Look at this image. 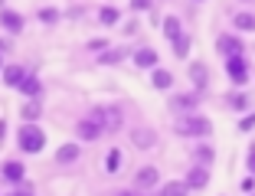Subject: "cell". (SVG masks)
Masks as SVG:
<instances>
[{
  "label": "cell",
  "mask_w": 255,
  "mask_h": 196,
  "mask_svg": "<svg viewBox=\"0 0 255 196\" xmlns=\"http://www.w3.org/2000/svg\"><path fill=\"white\" fill-rule=\"evenodd\" d=\"M131 10H134V13H144V10H150V3H147V0H134Z\"/></svg>",
  "instance_id": "obj_34"
},
{
  "label": "cell",
  "mask_w": 255,
  "mask_h": 196,
  "mask_svg": "<svg viewBox=\"0 0 255 196\" xmlns=\"http://www.w3.org/2000/svg\"><path fill=\"white\" fill-rule=\"evenodd\" d=\"M75 134H79V141H98L102 134H108V131H105V114H102V108H92V111L85 114L79 124H75Z\"/></svg>",
  "instance_id": "obj_2"
},
{
  "label": "cell",
  "mask_w": 255,
  "mask_h": 196,
  "mask_svg": "<svg viewBox=\"0 0 255 196\" xmlns=\"http://www.w3.org/2000/svg\"><path fill=\"white\" fill-rule=\"evenodd\" d=\"M226 76H229V82L236 85V89H246L249 85V56H236V59H226Z\"/></svg>",
  "instance_id": "obj_5"
},
{
  "label": "cell",
  "mask_w": 255,
  "mask_h": 196,
  "mask_svg": "<svg viewBox=\"0 0 255 196\" xmlns=\"http://www.w3.org/2000/svg\"><path fill=\"white\" fill-rule=\"evenodd\" d=\"M128 137H131V144H134L137 151H150V147H154V144H157V131L154 128H131L128 131Z\"/></svg>",
  "instance_id": "obj_9"
},
{
  "label": "cell",
  "mask_w": 255,
  "mask_h": 196,
  "mask_svg": "<svg viewBox=\"0 0 255 196\" xmlns=\"http://www.w3.org/2000/svg\"><path fill=\"white\" fill-rule=\"evenodd\" d=\"M36 16L43 23H56V20H59V10H56V7H43V10H36Z\"/></svg>",
  "instance_id": "obj_29"
},
{
  "label": "cell",
  "mask_w": 255,
  "mask_h": 196,
  "mask_svg": "<svg viewBox=\"0 0 255 196\" xmlns=\"http://www.w3.org/2000/svg\"><path fill=\"white\" fill-rule=\"evenodd\" d=\"M98 20L105 23V26H115V23L121 20V10L118 7H102V10H98Z\"/></svg>",
  "instance_id": "obj_26"
},
{
  "label": "cell",
  "mask_w": 255,
  "mask_h": 196,
  "mask_svg": "<svg viewBox=\"0 0 255 196\" xmlns=\"http://www.w3.org/2000/svg\"><path fill=\"white\" fill-rule=\"evenodd\" d=\"M252 128H255V111H249L246 118L239 121V131H252Z\"/></svg>",
  "instance_id": "obj_31"
},
{
  "label": "cell",
  "mask_w": 255,
  "mask_h": 196,
  "mask_svg": "<svg viewBox=\"0 0 255 196\" xmlns=\"http://www.w3.org/2000/svg\"><path fill=\"white\" fill-rule=\"evenodd\" d=\"M170 46H173V56H177V59H187L190 49H193V36H190V33H183V36L177 39V43H170Z\"/></svg>",
  "instance_id": "obj_24"
},
{
  "label": "cell",
  "mask_w": 255,
  "mask_h": 196,
  "mask_svg": "<svg viewBox=\"0 0 255 196\" xmlns=\"http://www.w3.org/2000/svg\"><path fill=\"white\" fill-rule=\"evenodd\" d=\"M121 59H125V49H108V53L98 56V62H102V66H118Z\"/></svg>",
  "instance_id": "obj_28"
},
{
  "label": "cell",
  "mask_w": 255,
  "mask_h": 196,
  "mask_svg": "<svg viewBox=\"0 0 255 196\" xmlns=\"http://www.w3.org/2000/svg\"><path fill=\"white\" fill-rule=\"evenodd\" d=\"M183 33H187V30H183L180 16H173V13H170V16H164V36L170 39V43H177V39H180Z\"/></svg>",
  "instance_id": "obj_18"
},
{
  "label": "cell",
  "mask_w": 255,
  "mask_h": 196,
  "mask_svg": "<svg viewBox=\"0 0 255 196\" xmlns=\"http://www.w3.org/2000/svg\"><path fill=\"white\" fill-rule=\"evenodd\" d=\"M150 85H154L157 92L173 89V72L170 69H154V72H150Z\"/></svg>",
  "instance_id": "obj_17"
},
{
  "label": "cell",
  "mask_w": 255,
  "mask_h": 196,
  "mask_svg": "<svg viewBox=\"0 0 255 196\" xmlns=\"http://www.w3.org/2000/svg\"><path fill=\"white\" fill-rule=\"evenodd\" d=\"M154 196H157V193H154Z\"/></svg>",
  "instance_id": "obj_40"
},
{
  "label": "cell",
  "mask_w": 255,
  "mask_h": 196,
  "mask_svg": "<svg viewBox=\"0 0 255 196\" xmlns=\"http://www.w3.org/2000/svg\"><path fill=\"white\" fill-rule=\"evenodd\" d=\"M177 134L180 137H196V141H206L213 134V121L206 114H187V118L177 121Z\"/></svg>",
  "instance_id": "obj_1"
},
{
  "label": "cell",
  "mask_w": 255,
  "mask_h": 196,
  "mask_svg": "<svg viewBox=\"0 0 255 196\" xmlns=\"http://www.w3.org/2000/svg\"><path fill=\"white\" fill-rule=\"evenodd\" d=\"M190 193V187L183 180H170V183H164V187L157 190V196H187Z\"/></svg>",
  "instance_id": "obj_22"
},
{
  "label": "cell",
  "mask_w": 255,
  "mask_h": 196,
  "mask_svg": "<svg viewBox=\"0 0 255 196\" xmlns=\"http://www.w3.org/2000/svg\"><path fill=\"white\" fill-rule=\"evenodd\" d=\"M190 157H193V164H200V167H213V160H216V147L206 144V141H200L193 151H190Z\"/></svg>",
  "instance_id": "obj_13"
},
{
  "label": "cell",
  "mask_w": 255,
  "mask_h": 196,
  "mask_svg": "<svg viewBox=\"0 0 255 196\" xmlns=\"http://www.w3.org/2000/svg\"><path fill=\"white\" fill-rule=\"evenodd\" d=\"M85 49H92V53H108L112 46H108V39H92V43H85Z\"/></svg>",
  "instance_id": "obj_30"
},
{
  "label": "cell",
  "mask_w": 255,
  "mask_h": 196,
  "mask_svg": "<svg viewBox=\"0 0 255 196\" xmlns=\"http://www.w3.org/2000/svg\"><path fill=\"white\" fill-rule=\"evenodd\" d=\"M0 26L7 33H20L23 30V16L16 13V10H10V7H0Z\"/></svg>",
  "instance_id": "obj_16"
},
{
  "label": "cell",
  "mask_w": 255,
  "mask_h": 196,
  "mask_svg": "<svg viewBox=\"0 0 255 196\" xmlns=\"http://www.w3.org/2000/svg\"><path fill=\"white\" fill-rule=\"evenodd\" d=\"M134 190H137V193L160 190V170H157V167H141V170L134 174Z\"/></svg>",
  "instance_id": "obj_6"
},
{
  "label": "cell",
  "mask_w": 255,
  "mask_h": 196,
  "mask_svg": "<svg viewBox=\"0 0 255 196\" xmlns=\"http://www.w3.org/2000/svg\"><path fill=\"white\" fill-rule=\"evenodd\" d=\"M3 69H7V66H3V56H0V72H3Z\"/></svg>",
  "instance_id": "obj_38"
},
{
  "label": "cell",
  "mask_w": 255,
  "mask_h": 196,
  "mask_svg": "<svg viewBox=\"0 0 255 196\" xmlns=\"http://www.w3.org/2000/svg\"><path fill=\"white\" fill-rule=\"evenodd\" d=\"M216 53L223 59H236V56H246V43H242L239 33H219L216 36Z\"/></svg>",
  "instance_id": "obj_4"
},
{
  "label": "cell",
  "mask_w": 255,
  "mask_h": 196,
  "mask_svg": "<svg viewBox=\"0 0 255 196\" xmlns=\"http://www.w3.org/2000/svg\"><path fill=\"white\" fill-rule=\"evenodd\" d=\"M196 105H200V92H180V95L170 98V108L180 111L183 118H187V114H196Z\"/></svg>",
  "instance_id": "obj_8"
},
{
  "label": "cell",
  "mask_w": 255,
  "mask_h": 196,
  "mask_svg": "<svg viewBox=\"0 0 255 196\" xmlns=\"http://www.w3.org/2000/svg\"><path fill=\"white\" fill-rule=\"evenodd\" d=\"M7 196H23V193H20V190H16V193H7Z\"/></svg>",
  "instance_id": "obj_39"
},
{
  "label": "cell",
  "mask_w": 255,
  "mask_h": 196,
  "mask_svg": "<svg viewBox=\"0 0 255 196\" xmlns=\"http://www.w3.org/2000/svg\"><path fill=\"white\" fill-rule=\"evenodd\" d=\"M20 92L30 98V101H36V95L43 92V82H39L36 76H26V79H23V85H20Z\"/></svg>",
  "instance_id": "obj_23"
},
{
  "label": "cell",
  "mask_w": 255,
  "mask_h": 196,
  "mask_svg": "<svg viewBox=\"0 0 255 196\" xmlns=\"http://www.w3.org/2000/svg\"><path fill=\"white\" fill-rule=\"evenodd\" d=\"M3 137H7V121L0 118V141H3Z\"/></svg>",
  "instance_id": "obj_36"
},
{
  "label": "cell",
  "mask_w": 255,
  "mask_h": 196,
  "mask_svg": "<svg viewBox=\"0 0 255 196\" xmlns=\"http://www.w3.org/2000/svg\"><path fill=\"white\" fill-rule=\"evenodd\" d=\"M187 72H190V82H193V92H206L210 89V66H206L203 59H193Z\"/></svg>",
  "instance_id": "obj_7"
},
{
  "label": "cell",
  "mask_w": 255,
  "mask_h": 196,
  "mask_svg": "<svg viewBox=\"0 0 255 196\" xmlns=\"http://www.w3.org/2000/svg\"><path fill=\"white\" fill-rule=\"evenodd\" d=\"M246 170H249V177H255V144L249 147V157H246Z\"/></svg>",
  "instance_id": "obj_32"
},
{
  "label": "cell",
  "mask_w": 255,
  "mask_h": 196,
  "mask_svg": "<svg viewBox=\"0 0 255 196\" xmlns=\"http://www.w3.org/2000/svg\"><path fill=\"white\" fill-rule=\"evenodd\" d=\"M226 108H229V111H239V114H246L249 108H252V98H249L242 89H233L229 95H226Z\"/></svg>",
  "instance_id": "obj_12"
},
{
  "label": "cell",
  "mask_w": 255,
  "mask_h": 196,
  "mask_svg": "<svg viewBox=\"0 0 255 196\" xmlns=\"http://www.w3.org/2000/svg\"><path fill=\"white\" fill-rule=\"evenodd\" d=\"M16 141H20V151L23 154H39L46 147V134L39 124H23L20 134H16Z\"/></svg>",
  "instance_id": "obj_3"
},
{
  "label": "cell",
  "mask_w": 255,
  "mask_h": 196,
  "mask_svg": "<svg viewBox=\"0 0 255 196\" xmlns=\"http://www.w3.org/2000/svg\"><path fill=\"white\" fill-rule=\"evenodd\" d=\"M20 114H23V124H36V121H39V114H43V108H39L36 101H26Z\"/></svg>",
  "instance_id": "obj_25"
},
{
  "label": "cell",
  "mask_w": 255,
  "mask_h": 196,
  "mask_svg": "<svg viewBox=\"0 0 255 196\" xmlns=\"http://www.w3.org/2000/svg\"><path fill=\"white\" fill-rule=\"evenodd\" d=\"M23 79H26V69H23V66H7V69H3V82H7L10 89H20Z\"/></svg>",
  "instance_id": "obj_21"
},
{
  "label": "cell",
  "mask_w": 255,
  "mask_h": 196,
  "mask_svg": "<svg viewBox=\"0 0 255 196\" xmlns=\"http://www.w3.org/2000/svg\"><path fill=\"white\" fill-rule=\"evenodd\" d=\"M102 114H105V131H108V134H115V131H121V128H125V111H121L118 105L102 108Z\"/></svg>",
  "instance_id": "obj_15"
},
{
  "label": "cell",
  "mask_w": 255,
  "mask_h": 196,
  "mask_svg": "<svg viewBox=\"0 0 255 196\" xmlns=\"http://www.w3.org/2000/svg\"><path fill=\"white\" fill-rule=\"evenodd\" d=\"M105 170H108V174H118V170H121V151H118V147H112V151L105 154Z\"/></svg>",
  "instance_id": "obj_27"
},
{
  "label": "cell",
  "mask_w": 255,
  "mask_h": 196,
  "mask_svg": "<svg viewBox=\"0 0 255 196\" xmlns=\"http://www.w3.org/2000/svg\"><path fill=\"white\" fill-rule=\"evenodd\" d=\"M233 33H255V10H236L233 13Z\"/></svg>",
  "instance_id": "obj_11"
},
{
  "label": "cell",
  "mask_w": 255,
  "mask_h": 196,
  "mask_svg": "<svg viewBox=\"0 0 255 196\" xmlns=\"http://www.w3.org/2000/svg\"><path fill=\"white\" fill-rule=\"evenodd\" d=\"M183 183H187L190 190H203V187H210V167L190 164V170H187V177H183Z\"/></svg>",
  "instance_id": "obj_10"
},
{
  "label": "cell",
  "mask_w": 255,
  "mask_h": 196,
  "mask_svg": "<svg viewBox=\"0 0 255 196\" xmlns=\"http://www.w3.org/2000/svg\"><path fill=\"white\" fill-rule=\"evenodd\" d=\"M23 177H26V170H23L20 160H7V164H3V180L7 183H16V187H20Z\"/></svg>",
  "instance_id": "obj_19"
},
{
  "label": "cell",
  "mask_w": 255,
  "mask_h": 196,
  "mask_svg": "<svg viewBox=\"0 0 255 196\" xmlns=\"http://www.w3.org/2000/svg\"><path fill=\"white\" fill-rule=\"evenodd\" d=\"M79 157H82V147L79 144H62L59 151H56V164H75Z\"/></svg>",
  "instance_id": "obj_20"
},
{
  "label": "cell",
  "mask_w": 255,
  "mask_h": 196,
  "mask_svg": "<svg viewBox=\"0 0 255 196\" xmlns=\"http://www.w3.org/2000/svg\"><path fill=\"white\" fill-rule=\"evenodd\" d=\"M115 196H144V193H137V190L131 187V190H118V193H115Z\"/></svg>",
  "instance_id": "obj_35"
},
{
  "label": "cell",
  "mask_w": 255,
  "mask_h": 196,
  "mask_svg": "<svg viewBox=\"0 0 255 196\" xmlns=\"http://www.w3.org/2000/svg\"><path fill=\"white\" fill-rule=\"evenodd\" d=\"M252 190H255V177H246V180H242V193L252 196Z\"/></svg>",
  "instance_id": "obj_33"
},
{
  "label": "cell",
  "mask_w": 255,
  "mask_h": 196,
  "mask_svg": "<svg viewBox=\"0 0 255 196\" xmlns=\"http://www.w3.org/2000/svg\"><path fill=\"white\" fill-rule=\"evenodd\" d=\"M131 59H134V66H137V69H150V72H154V69H160V66H157L160 56H157V49H150V46L137 49V53L131 56Z\"/></svg>",
  "instance_id": "obj_14"
},
{
  "label": "cell",
  "mask_w": 255,
  "mask_h": 196,
  "mask_svg": "<svg viewBox=\"0 0 255 196\" xmlns=\"http://www.w3.org/2000/svg\"><path fill=\"white\" fill-rule=\"evenodd\" d=\"M7 53V39H0V56Z\"/></svg>",
  "instance_id": "obj_37"
}]
</instances>
